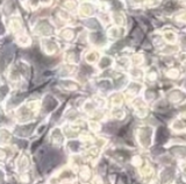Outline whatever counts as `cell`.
<instances>
[{
	"mask_svg": "<svg viewBox=\"0 0 186 184\" xmlns=\"http://www.w3.org/2000/svg\"><path fill=\"white\" fill-rule=\"evenodd\" d=\"M2 178V174H1V171H0V179Z\"/></svg>",
	"mask_w": 186,
	"mask_h": 184,
	"instance_id": "6da1fadb",
	"label": "cell"
}]
</instances>
